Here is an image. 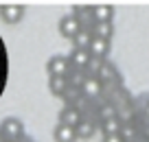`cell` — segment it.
Listing matches in <instances>:
<instances>
[{
  "mask_svg": "<svg viewBox=\"0 0 149 142\" xmlns=\"http://www.w3.org/2000/svg\"><path fill=\"white\" fill-rule=\"evenodd\" d=\"M53 138H55V142H77V133H74V127H68V125H59V123H57L55 131H53Z\"/></svg>",
  "mask_w": 149,
  "mask_h": 142,
  "instance_id": "7c38bea8",
  "label": "cell"
},
{
  "mask_svg": "<svg viewBox=\"0 0 149 142\" xmlns=\"http://www.w3.org/2000/svg\"><path fill=\"white\" fill-rule=\"evenodd\" d=\"M66 57H68L70 68L84 70V72H86V66H88V61H90V53L88 51H84V48H72L70 55H66Z\"/></svg>",
  "mask_w": 149,
  "mask_h": 142,
  "instance_id": "8992f818",
  "label": "cell"
},
{
  "mask_svg": "<svg viewBox=\"0 0 149 142\" xmlns=\"http://www.w3.org/2000/svg\"><path fill=\"white\" fill-rule=\"evenodd\" d=\"M0 136L5 142H20L24 138V125L20 118L15 116H7L2 123H0Z\"/></svg>",
  "mask_w": 149,
  "mask_h": 142,
  "instance_id": "6da1fadb",
  "label": "cell"
},
{
  "mask_svg": "<svg viewBox=\"0 0 149 142\" xmlns=\"http://www.w3.org/2000/svg\"><path fill=\"white\" fill-rule=\"evenodd\" d=\"M79 31H81V24L77 22V20H74V18H72L70 13H68V15H64V18L59 20V33H61L64 37L72 39V37L77 35Z\"/></svg>",
  "mask_w": 149,
  "mask_h": 142,
  "instance_id": "ba28073f",
  "label": "cell"
},
{
  "mask_svg": "<svg viewBox=\"0 0 149 142\" xmlns=\"http://www.w3.org/2000/svg\"><path fill=\"white\" fill-rule=\"evenodd\" d=\"M70 42H72V48H84V51H88V44L92 42V31H90V28H81Z\"/></svg>",
  "mask_w": 149,
  "mask_h": 142,
  "instance_id": "9a60e30c",
  "label": "cell"
},
{
  "mask_svg": "<svg viewBox=\"0 0 149 142\" xmlns=\"http://www.w3.org/2000/svg\"><path fill=\"white\" fill-rule=\"evenodd\" d=\"M59 125H68V127H77L79 125V120L84 118V114L81 112H77L74 107H70V105H64L59 109Z\"/></svg>",
  "mask_w": 149,
  "mask_h": 142,
  "instance_id": "52a82bcc",
  "label": "cell"
},
{
  "mask_svg": "<svg viewBox=\"0 0 149 142\" xmlns=\"http://www.w3.org/2000/svg\"><path fill=\"white\" fill-rule=\"evenodd\" d=\"M0 142H5V140H2V136H0Z\"/></svg>",
  "mask_w": 149,
  "mask_h": 142,
  "instance_id": "ffe728a7",
  "label": "cell"
},
{
  "mask_svg": "<svg viewBox=\"0 0 149 142\" xmlns=\"http://www.w3.org/2000/svg\"><path fill=\"white\" fill-rule=\"evenodd\" d=\"M114 35V24L112 22H94L92 24V37H99V39H112Z\"/></svg>",
  "mask_w": 149,
  "mask_h": 142,
  "instance_id": "5bb4252c",
  "label": "cell"
},
{
  "mask_svg": "<svg viewBox=\"0 0 149 142\" xmlns=\"http://www.w3.org/2000/svg\"><path fill=\"white\" fill-rule=\"evenodd\" d=\"M88 53H90V57L105 59V57L110 55V42H107V39H99V37H92V42L88 44Z\"/></svg>",
  "mask_w": 149,
  "mask_h": 142,
  "instance_id": "9c48e42d",
  "label": "cell"
},
{
  "mask_svg": "<svg viewBox=\"0 0 149 142\" xmlns=\"http://www.w3.org/2000/svg\"><path fill=\"white\" fill-rule=\"evenodd\" d=\"M103 142H123V138L118 133L116 136H103Z\"/></svg>",
  "mask_w": 149,
  "mask_h": 142,
  "instance_id": "d6986e66",
  "label": "cell"
},
{
  "mask_svg": "<svg viewBox=\"0 0 149 142\" xmlns=\"http://www.w3.org/2000/svg\"><path fill=\"white\" fill-rule=\"evenodd\" d=\"M68 70H70V64H68V57L66 55H53L46 61V72L51 77H66Z\"/></svg>",
  "mask_w": 149,
  "mask_h": 142,
  "instance_id": "3957f363",
  "label": "cell"
},
{
  "mask_svg": "<svg viewBox=\"0 0 149 142\" xmlns=\"http://www.w3.org/2000/svg\"><path fill=\"white\" fill-rule=\"evenodd\" d=\"M99 127H101L103 136H116V133L121 131V127H123V120L118 118V116H112V118H107V120H101Z\"/></svg>",
  "mask_w": 149,
  "mask_h": 142,
  "instance_id": "4fadbf2b",
  "label": "cell"
},
{
  "mask_svg": "<svg viewBox=\"0 0 149 142\" xmlns=\"http://www.w3.org/2000/svg\"><path fill=\"white\" fill-rule=\"evenodd\" d=\"M94 131H97V123H94L92 118H88V116H84V118L79 120V125L74 127V133H77V140H88V138L94 136Z\"/></svg>",
  "mask_w": 149,
  "mask_h": 142,
  "instance_id": "30bf717a",
  "label": "cell"
},
{
  "mask_svg": "<svg viewBox=\"0 0 149 142\" xmlns=\"http://www.w3.org/2000/svg\"><path fill=\"white\" fill-rule=\"evenodd\" d=\"M86 77H88V74H86L84 70H74V68H70L68 74H66V81H68V85H72V87H77V90H81V85H84Z\"/></svg>",
  "mask_w": 149,
  "mask_h": 142,
  "instance_id": "e0dca14e",
  "label": "cell"
},
{
  "mask_svg": "<svg viewBox=\"0 0 149 142\" xmlns=\"http://www.w3.org/2000/svg\"><path fill=\"white\" fill-rule=\"evenodd\" d=\"M66 87H68V81H66V77H48V90H51V94H55V96H61Z\"/></svg>",
  "mask_w": 149,
  "mask_h": 142,
  "instance_id": "2e32d148",
  "label": "cell"
},
{
  "mask_svg": "<svg viewBox=\"0 0 149 142\" xmlns=\"http://www.w3.org/2000/svg\"><path fill=\"white\" fill-rule=\"evenodd\" d=\"M61 101H64V105H74V103L81 98V90H77V87H72V85H68L64 90V94H61Z\"/></svg>",
  "mask_w": 149,
  "mask_h": 142,
  "instance_id": "ac0fdd59",
  "label": "cell"
},
{
  "mask_svg": "<svg viewBox=\"0 0 149 142\" xmlns=\"http://www.w3.org/2000/svg\"><path fill=\"white\" fill-rule=\"evenodd\" d=\"M97 79L103 83V92L110 90V87H118V83H121V74H118V68L112 61H103L101 68H99L97 72Z\"/></svg>",
  "mask_w": 149,
  "mask_h": 142,
  "instance_id": "7a4b0ae2",
  "label": "cell"
},
{
  "mask_svg": "<svg viewBox=\"0 0 149 142\" xmlns=\"http://www.w3.org/2000/svg\"><path fill=\"white\" fill-rule=\"evenodd\" d=\"M114 7L112 5H92V20L94 22H112Z\"/></svg>",
  "mask_w": 149,
  "mask_h": 142,
  "instance_id": "8fae6325",
  "label": "cell"
},
{
  "mask_svg": "<svg viewBox=\"0 0 149 142\" xmlns=\"http://www.w3.org/2000/svg\"><path fill=\"white\" fill-rule=\"evenodd\" d=\"M24 18V5H0V20L5 24H18Z\"/></svg>",
  "mask_w": 149,
  "mask_h": 142,
  "instance_id": "277c9868",
  "label": "cell"
},
{
  "mask_svg": "<svg viewBox=\"0 0 149 142\" xmlns=\"http://www.w3.org/2000/svg\"><path fill=\"white\" fill-rule=\"evenodd\" d=\"M103 94V83L99 81L97 77H86L84 85H81V96L86 98V101H94V98H99Z\"/></svg>",
  "mask_w": 149,
  "mask_h": 142,
  "instance_id": "5b68a950",
  "label": "cell"
},
{
  "mask_svg": "<svg viewBox=\"0 0 149 142\" xmlns=\"http://www.w3.org/2000/svg\"><path fill=\"white\" fill-rule=\"evenodd\" d=\"M26 142H33V140H26Z\"/></svg>",
  "mask_w": 149,
  "mask_h": 142,
  "instance_id": "7402d4cb",
  "label": "cell"
},
{
  "mask_svg": "<svg viewBox=\"0 0 149 142\" xmlns=\"http://www.w3.org/2000/svg\"><path fill=\"white\" fill-rule=\"evenodd\" d=\"M134 142H143V140H134Z\"/></svg>",
  "mask_w": 149,
  "mask_h": 142,
  "instance_id": "44dd1931",
  "label": "cell"
}]
</instances>
